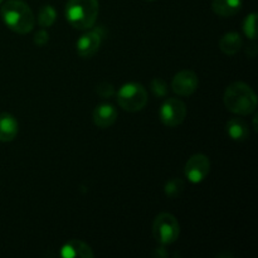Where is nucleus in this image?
<instances>
[{
  "label": "nucleus",
  "instance_id": "16",
  "mask_svg": "<svg viewBox=\"0 0 258 258\" xmlns=\"http://www.w3.org/2000/svg\"><path fill=\"white\" fill-rule=\"evenodd\" d=\"M57 19V12L52 5H43L38 12V24L42 28H49Z\"/></svg>",
  "mask_w": 258,
  "mask_h": 258
},
{
  "label": "nucleus",
  "instance_id": "6",
  "mask_svg": "<svg viewBox=\"0 0 258 258\" xmlns=\"http://www.w3.org/2000/svg\"><path fill=\"white\" fill-rule=\"evenodd\" d=\"M161 122L168 127L181 125L186 117V106L179 98H168L159 111Z\"/></svg>",
  "mask_w": 258,
  "mask_h": 258
},
{
  "label": "nucleus",
  "instance_id": "14",
  "mask_svg": "<svg viewBox=\"0 0 258 258\" xmlns=\"http://www.w3.org/2000/svg\"><path fill=\"white\" fill-rule=\"evenodd\" d=\"M227 134L234 141H244L249 136V127L242 118L233 117L227 122Z\"/></svg>",
  "mask_w": 258,
  "mask_h": 258
},
{
  "label": "nucleus",
  "instance_id": "13",
  "mask_svg": "<svg viewBox=\"0 0 258 258\" xmlns=\"http://www.w3.org/2000/svg\"><path fill=\"white\" fill-rule=\"evenodd\" d=\"M219 49L227 55H234L241 50L243 47V40L242 37L236 32L226 33L218 42Z\"/></svg>",
  "mask_w": 258,
  "mask_h": 258
},
{
  "label": "nucleus",
  "instance_id": "21",
  "mask_svg": "<svg viewBox=\"0 0 258 258\" xmlns=\"http://www.w3.org/2000/svg\"><path fill=\"white\" fill-rule=\"evenodd\" d=\"M33 42H34L35 45L38 47H43V45L47 44L49 42V34H48L47 30L44 29H40L35 33L34 38H33Z\"/></svg>",
  "mask_w": 258,
  "mask_h": 258
},
{
  "label": "nucleus",
  "instance_id": "7",
  "mask_svg": "<svg viewBox=\"0 0 258 258\" xmlns=\"http://www.w3.org/2000/svg\"><path fill=\"white\" fill-rule=\"evenodd\" d=\"M211 171V160L204 154H196L186 161L184 174L188 180L193 184L202 183Z\"/></svg>",
  "mask_w": 258,
  "mask_h": 258
},
{
  "label": "nucleus",
  "instance_id": "8",
  "mask_svg": "<svg viewBox=\"0 0 258 258\" xmlns=\"http://www.w3.org/2000/svg\"><path fill=\"white\" fill-rule=\"evenodd\" d=\"M199 86L198 76L190 70H184L176 73L171 82V88L179 96H190Z\"/></svg>",
  "mask_w": 258,
  "mask_h": 258
},
{
  "label": "nucleus",
  "instance_id": "5",
  "mask_svg": "<svg viewBox=\"0 0 258 258\" xmlns=\"http://www.w3.org/2000/svg\"><path fill=\"white\" fill-rule=\"evenodd\" d=\"M180 226L173 214L160 213L153 223V236L163 246L171 244L179 238Z\"/></svg>",
  "mask_w": 258,
  "mask_h": 258
},
{
  "label": "nucleus",
  "instance_id": "2",
  "mask_svg": "<svg viewBox=\"0 0 258 258\" xmlns=\"http://www.w3.org/2000/svg\"><path fill=\"white\" fill-rule=\"evenodd\" d=\"M227 110L241 116L251 115L256 111L257 96L251 86L244 82H233L227 87L223 96Z\"/></svg>",
  "mask_w": 258,
  "mask_h": 258
},
{
  "label": "nucleus",
  "instance_id": "22",
  "mask_svg": "<svg viewBox=\"0 0 258 258\" xmlns=\"http://www.w3.org/2000/svg\"><path fill=\"white\" fill-rule=\"evenodd\" d=\"M145 2H154V0H145Z\"/></svg>",
  "mask_w": 258,
  "mask_h": 258
},
{
  "label": "nucleus",
  "instance_id": "12",
  "mask_svg": "<svg viewBox=\"0 0 258 258\" xmlns=\"http://www.w3.org/2000/svg\"><path fill=\"white\" fill-rule=\"evenodd\" d=\"M60 256L64 258H92L93 252L92 248L85 242L80 239H73V241L67 242L60 249Z\"/></svg>",
  "mask_w": 258,
  "mask_h": 258
},
{
  "label": "nucleus",
  "instance_id": "4",
  "mask_svg": "<svg viewBox=\"0 0 258 258\" xmlns=\"http://www.w3.org/2000/svg\"><path fill=\"white\" fill-rule=\"evenodd\" d=\"M117 103L125 111L138 112L148 103V92L141 83H125L117 91Z\"/></svg>",
  "mask_w": 258,
  "mask_h": 258
},
{
  "label": "nucleus",
  "instance_id": "11",
  "mask_svg": "<svg viewBox=\"0 0 258 258\" xmlns=\"http://www.w3.org/2000/svg\"><path fill=\"white\" fill-rule=\"evenodd\" d=\"M19 131V123L17 118L8 112L0 113V141L10 143L14 140Z\"/></svg>",
  "mask_w": 258,
  "mask_h": 258
},
{
  "label": "nucleus",
  "instance_id": "23",
  "mask_svg": "<svg viewBox=\"0 0 258 258\" xmlns=\"http://www.w3.org/2000/svg\"><path fill=\"white\" fill-rule=\"evenodd\" d=\"M2 2H3V0H0V4H2Z\"/></svg>",
  "mask_w": 258,
  "mask_h": 258
},
{
  "label": "nucleus",
  "instance_id": "10",
  "mask_svg": "<svg viewBox=\"0 0 258 258\" xmlns=\"http://www.w3.org/2000/svg\"><path fill=\"white\" fill-rule=\"evenodd\" d=\"M92 117L96 126L101 128H107L117 120V111L110 103H101L93 110Z\"/></svg>",
  "mask_w": 258,
  "mask_h": 258
},
{
  "label": "nucleus",
  "instance_id": "15",
  "mask_svg": "<svg viewBox=\"0 0 258 258\" xmlns=\"http://www.w3.org/2000/svg\"><path fill=\"white\" fill-rule=\"evenodd\" d=\"M242 8V0H213L212 9L219 17H232Z\"/></svg>",
  "mask_w": 258,
  "mask_h": 258
},
{
  "label": "nucleus",
  "instance_id": "9",
  "mask_svg": "<svg viewBox=\"0 0 258 258\" xmlns=\"http://www.w3.org/2000/svg\"><path fill=\"white\" fill-rule=\"evenodd\" d=\"M101 42H102V34L98 30L87 32L86 34L81 35L80 39L76 43V49L80 57L91 58L98 52Z\"/></svg>",
  "mask_w": 258,
  "mask_h": 258
},
{
  "label": "nucleus",
  "instance_id": "20",
  "mask_svg": "<svg viewBox=\"0 0 258 258\" xmlns=\"http://www.w3.org/2000/svg\"><path fill=\"white\" fill-rule=\"evenodd\" d=\"M96 92L100 97L110 98L115 95V87L110 82H101L96 86Z\"/></svg>",
  "mask_w": 258,
  "mask_h": 258
},
{
  "label": "nucleus",
  "instance_id": "17",
  "mask_svg": "<svg viewBox=\"0 0 258 258\" xmlns=\"http://www.w3.org/2000/svg\"><path fill=\"white\" fill-rule=\"evenodd\" d=\"M184 190V181L181 179H171L164 186V193L169 198H178Z\"/></svg>",
  "mask_w": 258,
  "mask_h": 258
},
{
  "label": "nucleus",
  "instance_id": "1",
  "mask_svg": "<svg viewBox=\"0 0 258 258\" xmlns=\"http://www.w3.org/2000/svg\"><path fill=\"white\" fill-rule=\"evenodd\" d=\"M2 19L4 24L18 34H28L33 30L35 17L33 10L22 0H8L3 4Z\"/></svg>",
  "mask_w": 258,
  "mask_h": 258
},
{
  "label": "nucleus",
  "instance_id": "18",
  "mask_svg": "<svg viewBox=\"0 0 258 258\" xmlns=\"http://www.w3.org/2000/svg\"><path fill=\"white\" fill-rule=\"evenodd\" d=\"M256 22H257L256 13H251V14L247 15V18L244 19V22H243L244 34H246V37L251 40H256V38H257Z\"/></svg>",
  "mask_w": 258,
  "mask_h": 258
},
{
  "label": "nucleus",
  "instance_id": "3",
  "mask_svg": "<svg viewBox=\"0 0 258 258\" xmlns=\"http://www.w3.org/2000/svg\"><path fill=\"white\" fill-rule=\"evenodd\" d=\"M98 10V0H68L66 4V19L75 29L87 30L95 25Z\"/></svg>",
  "mask_w": 258,
  "mask_h": 258
},
{
  "label": "nucleus",
  "instance_id": "19",
  "mask_svg": "<svg viewBox=\"0 0 258 258\" xmlns=\"http://www.w3.org/2000/svg\"><path fill=\"white\" fill-rule=\"evenodd\" d=\"M150 90L151 92L159 98L165 97V96L169 93V88H168V85H166V82L159 77H155L153 81H151Z\"/></svg>",
  "mask_w": 258,
  "mask_h": 258
}]
</instances>
